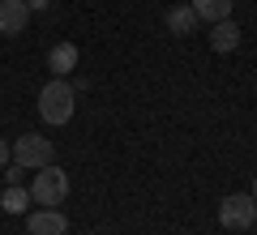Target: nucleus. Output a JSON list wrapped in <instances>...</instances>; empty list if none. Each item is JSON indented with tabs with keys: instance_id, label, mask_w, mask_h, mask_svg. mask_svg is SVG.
Returning a JSON list of instances; mask_svg holds the SVG:
<instances>
[{
	"instance_id": "nucleus-1",
	"label": "nucleus",
	"mask_w": 257,
	"mask_h": 235,
	"mask_svg": "<svg viewBox=\"0 0 257 235\" xmlns=\"http://www.w3.org/2000/svg\"><path fill=\"white\" fill-rule=\"evenodd\" d=\"M39 116H43V124H52V128H60V124H69L73 120V111H77V90L69 86V77H52V82L39 90Z\"/></svg>"
},
{
	"instance_id": "nucleus-2",
	"label": "nucleus",
	"mask_w": 257,
	"mask_h": 235,
	"mask_svg": "<svg viewBox=\"0 0 257 235\" xmlns=\"http://www.w3.org/2000/svg\"><path fill=\"white\" fill-rule=\"evenodd\" d=\"M64 197H69V175H64L56 163L39 167V171H35V184H30V201H35V205L56 209V205H64Z\"/></svg>"
},
{
	"instance_id": "nucleus-3",
	"label": "nucleus",
	"mask_w": 257,
	"mask_h": 235,
	"mask_svg": "<svg viewBox=\"0 0 257 235\" xmlns=\"http://www.w3.org/2000/svg\"><path fill=\"white\" fill-rule=\"evenodd\" d=\"M253 222H257V201L248 197V192H227V197L219 201V226H227V231H248Z\"/></svg>"
},
{
	"instance_id": "nucleus-4",
	"label": "nucleus",
	"mask_w": 257,
	"mask_h": 235,
	"mask_svg": "<svg viewBox=\"0 0 257 235\" xmlns=\"http://www.w3.org/2000/svg\"><path fill=\"white\" fill-rule=\"evenodd\" d=\"M56 158L52 141H47L43 133H22L18 141H13V163L26 167V171H39V167H47Z\"/></svg>"
},
{
	"instance_id": "nucleus-5",
	"label": "nucleus",
	"mask_w": 257,
	"mask_h": 235,
	"mask_svg": "<svg viewBox=\"0 0 257 235\" xmlns=\"http://www.w3.org/2000/svg\"><path fill=\"white\" fill-rule=\"evenodd\" d=\"M69 231V218L60 214V209H35V214L26 218V235H64Z\"/></svg>"
},
{
	"instance_id": "nucleus-6",
	"label": "nucleus",
	"mask_w": 257,
	"mask_h": 235,
	"mask_svg": "<svg viewBox=\"0 0 257 235\" xmlns=\"http://www.w3.org/2000/svg\"><path fill=\"white\" fill-rule=\"evenodd\" d=\"M30 22L26 0H0V35H22Z\"/></svg>"
},
{
	"instance_id": "nucleus-7",
	"label": "nucleus",
	"mask_w": 257,
	"mask_h": 235,
	"mask_svg": "<svg viewBox=\"0 0 257 235\" xmlns=\"http://www.w3.org/2000/svg\"><path fill=\"white\" fill-rule=\"evenodd\" d=\"M210 47H214L219 56H231V52L240 47V26H236L231 18L214 22V26H210Z\"/></svg>"
},
{
	"instance_id": "nucleus-8",
	"label": "nucleus",
	"mask_w": 257,
	"mask_h": 235,
	"mask_svg": "<svg viewBox=\"0 0 257 235\" xmlns=\"http://www.w3.org/2000/svg\"><path fill=\"white\" fill-rule=\"evenodd\" d=\"M47 69H52L56 77H69V73L77 69V43H56L52 52H47Z\"/></svg>"
},
{
	"instance_id": "nucleus-9",
	"label": "nucleus",
	"mask_w": 257,
	"mask_h": 235,
	"mask_svg": "<svg viewBox=\"0 0 257 235\" xmlns=\"http://www.w3.org/2000/svg\"><path fill=\"white\" fill-rule=\"evenodd\" d=\"M193 5V13H197V22H223V18H231V0H189Z\"/></svg>"
},
{
	"instance_id": "nucleus-10",
	"label": "nucleus",
	"mask_w": 257,
	"mask_h": 235,
	"mask_svg": "<svg viewBox=\"0 0 257 235\" xmlns=\"http://www.w3.org/2000/svg\"><path fill=\"white\" fill-rule=\"evenodd\" d=\"M167 30H172V35H193V30H197V13H193V5H176V9H167Z\"/></svg>"
},
{
	"instance_id": "nucleus-11",
	"label": "nucleus",
	"mask_w": 257,
	"mask_h": 235,
	"mask_svg": "<svg viewBox=\"0 0 257 235\" xmlns=\"http://www.w3.org/2000/svg\"><path fill=\"white\" fill-rule=\"evenodd\" d=\"M26 205H30V188H22V184H9L0 192V209L5 214H26Z\"/></svg>"
},
{
	"instance_id": "nucleus-12",
	"label": "nucleus",
	"mask_w": 257,
	"mask_h": 235,
	"mask_svg": "<svg viewBox=\"0 0 257 235\" xmlns=\"http://www.w3.org/2000/svg\"><path fill=\"white\" fill-rule=\"evenodd\" d=\"M13 163V150H9V141H5V137H0V171H5V167Z\"/></svg>"
},
{
	"instance_id": "nucleus-13",
	"label": "nucleus",
	"mask_w": 257,
	"mask_h": 235,
	"mask_svg": "<svg viewBox=\"0 0 257 235\" xmlns=\"http://www.w3.org/2000/svg\"><path fill=\"white\" fill-rule=\"evenodd\" d=\"M26 9L35 13V9H47V0H26Z\"/></svg>"
},
{
	"instance_id": "nucleus-14",
	"label": "nucleus",
	"mask_w": 257,
	"mask_h": 235,
	"mask_svg": "<svg viewBox=\"0 0 257 235\" xmlns=\"http://www.w3.org/2000/svg\"><path fill=\"white\" fill-rule=\"evenodd\" d=\"M248 197H253V201H257V175H253V188H248Z\"/></svg>"
},
{
	"instance_id": "nucleus-15",
	"label": "nucleus",
	"mask_w": 257,
	"mask_h": 235,
	"mask_svg": "<svg viewBox=\"0 0 257 235\" xmlns=\"http://www.w3.org/2000/svg\"><path fill=\"white\" fill-rule=\"evenodd\" d=\"M64 235H69V231H64Z\"/></svg>"
}]
</instances>
